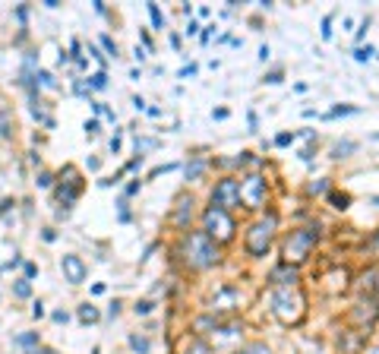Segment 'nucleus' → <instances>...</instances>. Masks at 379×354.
I'll return each mask as SVG.
<instances>
[{
  "mask_svg": "<svg viewBox=\"0 0 379 354\" xmlns=\"http://www.w3.org/2000/svg\"><path fill=\"white\" fill-rule=\"evenodd\" d=\"M16 345H19L22 351L32 354L35 348H41V335H38V332H19V335H16Z\"/></svg>",
  "mask_w": 379,
  "mask_h": 354,
  "instance_id": "4468645a",
  "label": "nucleus"
},
{
  "mask_svg": "<svg viewBox=\"0 0 379 354\" xmlns=\"http://www.w3.org/2000/svg\"><path fill=\"white\" fill-rule=\"evenodd\" d=\"M183 354H212V345H209V341L206 338H190L186 341V348H183Z\"/></svg>",
  "mask_w": 379,
  "mask_h": 354,
  "instance_id": "dca6fc26",
  "label": "nucleus"
},
{
  "mask_svg": "<svg viewBox=\"0 0 379 354\" xmlns=\"http://www.w3.org/2000/svg\"><path fill=\"white\" fill-rule=\"evenodd\" d=\"M139 190H142V181H139V177H136L133 184H127V190H123V193H127V196H136Z\"/></svg>",
  "mask_w": 379,
  "mask_h": 354,
  "instance_id": "ea45409f",
  "label": "nucleus"
},
{
  "mask_svg": "<svg viewBox=\"0 0 379 354\" xmlns=\"http://www.w3.org/2000/svg\"><path fill=\"white\" fill-rule=\"evenodd\" d=\"M360 108L357 104H338V108H332L329 114H326V121H335V117H348V114H357Z\"/></svg>",
  "mask_w": 379,
  "mask_h": 354,
  "instance_id": "4be33fe9",
  "label": "nucleus"
},
{
  "mask_svg": "<svg viewBox=\"0 0 379 354\" xmlns=\"http://www.w3.org/2000/svg\"><path fill=\"white\" fill-rule=\"evenodd\" d=\"M234 354H272V351H269L266 341H246V345H240Z\"/></svg>",
  "mask_w": 379,
  "mask_h": 354,
  "instance_id": "6ab92c4d",
  "label": "nucleus"
},
{
  "mask_svg": "<svg viewBox=\"0 0 379 354\" xmlns=\"http://www.w3.org/2000/svg\"><path fill=\"white\" fill-rule=\"evenodd\" d=\"M149 7V16H152V26L155 29H164V13H161V7L158 4H146Z\"/></svg>",
  "mask_w": 379,
  "mask_h": 354,
  "instance_id": "a878e982",
  "label": "nucleus"
},
{
  "mask_svg": "<svg viewBox=\"0 0 379 354\" xmlns=\"http://www.w3.org/2000/svg\"><path fill=\"white\" fill-rule=\"evenodd\" d=\"M212 117H215V121H224V117H228V108H215V111H212Z\"/></svg>",
  "mask_w": 379,
  "mask_h": 354,
  "instance_id": "6e6d98bb",
  "label": "nucleus"
},
{
  "mask_svg": "<svg viewBox=\"0 0 379 354\" xmlns=\"http://www.w3.org/2000/svg\"><path fill=\"white\" fill-rule=\"evenodd\" d=\"M76 316H79V323H98L101 320V313H98V307H92V304H79V310H76Z\"/></svg>",
  "mask_w": 379,
  "mask_h": 354,
  "instance_id": "2eb2a0df",
  "label": "nucleus"
},
{
  "mask_svg": "<svg viewBox=\"0 0 379 354\" xmlns=\"http://www.w3.org/2000/svg\"><path fill=\"white\" fill-rule=\"evenodd\" d=\"M0 136H10V117L4 114V121H0Z\"/></svg>",
  "mask_w": 379,
  "mask_h": 354,
  "instance_id": "49530a36",
  "label": "nucleus"
},
{
  "mask_svg": "<svg viewBox=\"0 0 379 354\" xmlns=\"http://www.w3.org/2000/svg\"><path fill=\"white\" fill-rule=\"evenodd\" d=\"M89 89H92V92H101V89H108V73H104V70H98V73H92V76H89Z\"/></svg>",
  "mask_w": 379,
  "mask_h": 354,
  "instance_id": "5701e85b",
  "label": "nucleus"
},
{
  "mask_svg": "<svg viewBox=\"0 0 379 354\" xmlns=\"http://www.w3.org/2000/svg\"><path fill=\"white\" fill-rule=\"evenodd\" d=\"M79 193H82V177H79L73 168H67V181L57 187V199L64 203V215L70 212V206L79 199Z\"/></svg>",
  "mask_w": 379,
  "mask_h": 354,
  "instance_id": "1a4fd4ad",
  "label": "nucleus"
},
{
  "mask_svg": "<svg viewBox=\"0 0 379 354\" xmlns=\"http://www.w3.org/2000/svg\"><path fill=\"white\" fill-rule=\"evenodd\" d=\"M35 86H41V89H57V79H54V73H47V70L38 67V73H35Z\"/></svg>",
  "mask_w": 379,
  "mask_h": 354,
  "instance_id": "412c9836",
  "label": "nucleus"
},
{
  "mask_svg": "<svg viewBox=\"0 0 379 354\" xmlns=\"http://www.w3.org/2000/svg\"><path fill=\"white\" fill-rule=\"evenodd\" d=\"M269 57H272V51H269V44H263V48H259V61H263V64H266V61H269Z\"/></svg>",
  "mask_w": 379,
  "mask_h": 354,
  "instance_id": "603ef678",
  "label": "nucleus"
},
{
  "mask_svg": "<svg viewBox=\"0 0 379 354\" xmlns=\"http://www.w3.org/2000/svg\"><path fill=\"white\" fill-rule=\"evenodd\" d=\"M89 54L95 57V61H98V64H104V54L98 51V48H95V44H89Z\"/></svg>",
  "mask_w": 379,
  "mask_h": 354,
  "instance_id": "de8ad7c7",
  "label": "nucleus"
},
{
  "mask_svg": "<svg viewBox=\"0 0 379 354\" xmlns=\"http://www.w3.org/2000/svg\"><path fill=\"white\" fill-rule=\"evenodd\" d=\"M297 281H300V272H297V266H288V263H278L275 269L269 272V285H275V288H297Z\"/></svg>",
  "mask_w": 379,
  "mask_h": 354,
  "instance_id": "9b49d317",
  "label": "nucleus"
},
{
  "mask_svg": "<svg viewBox=\"0 0 379 354\" xmlns=\"http://www.w3.org/2000/svg\"><path fill=\"white\" fill-rule=\"evenodd\" d=\"M60 272H64V278L70 281V285H82L86 275H89V269H86V263H82V256L67 253V256H60Z\"/></svg>",
  "mask_w": 379,
  "mask_h": 354,
  "instance_id": "9d476101",
  "label": "nucleus"
},
{
  "mask_svg": "<svg viewBox=\"0 0 379 354\" xmlns=\"http://www.w3.org/2000/svg\"><path fill=\"white\" fill-rule=\"evenodd\" d=\"M152 310H155V304H152V301H136V307H133L136 316H149Z\"/></svg>",
  "mask_w": 379,
  "mask_h": 354,
  "instance_id": "c85d7f7f",
  "label": "nucleus"
},
{
  "mask_svg": "<svg viewBox=\"0 0 379 354\" xmlns=\"http://www.w3.org/2000/svg\"><path fill=\"white\" fill-rule=\"evenodd\" d=\"M120 146H123V130H117V133H114V139H111V152H114V155L120 152Z\"/></svg>",
  "mask_w": 379,
  "mask_h": 354,
  "instance_id": "e433bc0d",
  "label": "nucleus"
},
{
  "mask_svg": "<svg viewBox=\"0 0 379 354\" xmlns=\"http://www.w3.org/2000/svg\"><path fill=\"white\" fill-rule=\"evenodd\" d=\"M351 152H357V143H354V139H345V143L332 146V158H348Z\"/></svg>",
  "mask_w": 379,
  "mask_h": 354,
  "instance_id": "f3484780",
  "label": "nucleus"
},
{
  "mask_svg": "<svg viewBox=\"0 0 379 354\" xmlns=\"http://www.w3.org/2000/svg\"><path fill=\"white\" fill-rule=\"evenodd\" d=\"M82 130H86V136H98L101 124H98V121H95V117H92V121H86V124H82Z\"/></svg>",
  "mask_w": 379,
  "mask_h": 354,
  "instance_id": "72a5a7b5",
  "label": "nucleus"
},
{
  "mask_svg": "<svg viewBox=\"0 0 379 354\" xmlns=\"http://www.w3.org/2000/svg\"><path fill=\"white\" fill-rule=\"evenodd\" d=\"M117 218L120 221H130L133 215H130V209H127V199H120V203H117Z\"/></svg>",
  "mask_w": 379,
  "mask_h": 354,
  "instance_id": "c9c22d12",
  "label": "nucleus"
},
{
  "mask_svg": "<svg viewBox=\"0 0 379 354\" xmlns=\"http://www.w3.org/2000/svg\"><path fill=\"white\" fill-rule=\"evenodd\" d=\"M51 320H54V323H70V313H67V310H54Z\"/></svg>",
  "mask_w": 379,
  "mask_h": 354,
  "instance_id": "37998d69",
  "label": "nucleus"
},
{
  "mask_svg": "<svg viewBox=\"0 0 379 354\" xmlns=\"http://www.w3.org/2000/svg\"><path fill=\"white\" fill-rule=\"evenodd\" d=\"M16 19H19V26L26 29V19H29V7L22 4V7H16Z\"/></svg>",
  "mask_w": 379,
  "mask_h": 354,
  "instance_id": "4c0bfd02",
  "label": "nucleus"
},
{
  "mask_svg": "<svg viewBox=\"0 0 379 354\" xmlns=\"http://www.w3.org/2000/svg\"><path fill=\"white\" fill-rule=\"evenodd\" d=\"M329 199H332V209H338V212H345L351 206V196L348 193H329Z\"/></svg>",
  "mask_w": 379,
  "mask_h": 354,
  "instance_id": "393cba45",
  "label": "nucleus"
},
{
  "mask_svg": "<svg viewBox=\"0 0 379 354\" xmlns=\"http://www.w3.org/2000/svg\"><path fill=\"white\" fill-rule=\"evenodd\" d=\"M297 136H300V133H278V136H275V146H278V149H288V146L297 143Z\"/></svg>",
  "mask_w": 379,
  "mask_h": 354,
  "instance_id": "cd10ccee",
  "label": "nucleus"
},
{
  "mask_svg": "<svg viewBox=\"0 0 379 354\" xmlns=\"http://www.w3.org/2000/svg\"><path fill=\"white\" fill-rule=\"evenodd\" d=\"M73 92H76V95H82V98H89V95H92L89 82H82V79H73Z\"/></svg>",
  "mask_w": 379,
  "mask_h": 354,
  "instance_id": "2f4dec72",
  "label": "nucleus"
},
{
  "mask_svg": "<svg viewBox=\"0 0 379 354\" xmlns=\"http://www.w3.org/2000/svg\"><path fill=\"white\" fill-rule=\"evenodd\" d=\"M35 184H38L41 190H47V187H54V174L51 171H41L38 177H35Z\"/></svg>",
  "mask_w": 379,
  "mask_h": 354,
  "instance_id": "c756f323",
  "label": "nucleus"
},
{
  "mask_svg": "<svg viewBox=\"0 0 379 354\" xmlns=\"http://www.w3.org/2000/svg\"><path fill=\"white\" fill-rule=\"evenodd\" d=\"M272 313L281 326H300L306 316V294L300 288H275L272 291Z\"/></svg>",
  "mask_w": 379,
  "mask_h": 354,
  "instance_id": "f03ea898",
  "label": "nucleus"
},
{
  "mask_svg": "<svg viewBox=\"0 0 379 354\" xmlns=\"http://www.w3.org/2000/svg\"><path fill=\"white\" fill-rule=\"evenodd\" d=\"M32 354H57V351H54V348H44V345H41V348H35Z\"/></svg>",
  "mask_w": 379,
  "mask_h": 354,
  "instance_id": "052dcab7",
  "label": "nucleus"
},
{
  "mask_svg": "<svg viewBox=\"0 0 379 354\" xmlns=\"http://www.w3.org/2000/svg\"><path fill=\"white\" fill-rule=\"evenodd\" d=\"M376 320H379V301H376V298H363V301H357V307L351 310V323L357 326V329H370Z\"/></svg>",
  "mask_w": 379,
  "mask_h": 354,
  "instance_id": "6e6552de",
  "label": "nucleus"
},
{
  "mask_svg": "<svg viewBox=\"0 0 379 354\" xmlns=\"http://www.w3.org/2000/svg\"><path fill=\"white\" fill-rule=\"evenodd\" d=\"M13 294H16V298H22V301H26V298H32V281H29L26 275H22V278H16Z\"/></svg>",
  "mask_w": 379,
  "mask_h": 354,
  "instance_id": "b1692460",
  "label": "nucleus"
},
{
  "mask_svg": "<svg viewBox=\"0 0 379 354\" xmlns=\"http://www.w3.org/2000/svg\"><path fill=\"white\" fill-rule=\"evenodd\" d=\"M212 29H215V26H206V29H203V32H199V41H203V44H206V41H209V38H212Z\"/></svg>",
  "mask_w": 379,
  "mask_h": 354,
  "instance_id": "8fccbe9b",
  "label": "nucleus"
},
{
  "mask_svg": "<svg viewBox=\"0 0 379 354\" xmlns=\"http://www.w3.org/2000/svg\"><path fill=\"white\" fill-rule=\"evenodd\" d=\"M203 234L212 244H231L234 234H237V225H234L231 212H221L215 206H209L203 212Z\"/></svg>",
  "mask_w": 379,
  "mask_h": 354,
  "instance_id": "39448f33",
  "label": "nucleus"
},
{
  "mask_svg": "<svg viewBox=\"0 0 379 354\" xmlns=\"http://www.w3.org/2000/svg\"><path fill=\"white\" fill-rule=\"evenodd\" d=\"M246 121H250V130L256 133V130H259V117H256V111H250V114H246Z\"/></svg>",
  "mask_w": 379,
  "mask_h": 354,
  "instance_id": "a18cd8bd",
  "label": "nucleus"
},
{
  "mask_svg": "<svg viewBox=\"0 0 379 354\" xmlns=\"http://www.w3.org/2000/svg\"><path fill=\"white\" fill-rule=\"evenodd\" d=\"M366 29H370V16H366V19L360 22V29H357V32H354V41H357V44H360V41L366 38Z\"/></svg>",
  "mask_w": 379,
  "mask_h": 354,
  "instance_id": "f704fd0d",
  "label": "nucleus"
},
{
  "mask_svg": "<svg viewBox=\"0 0 379 354\" xmlns=\"http://www.w3.org/2000/svg\"><path fill=\"white\" fill-rule=\"evenodd\" d=\"M133 108H136V111H146V98H139V95H133Z\"/></svg>",
  "mask_w": 379,
  "mask_h": 354,
  "instance_id": "5fc2aeb1",
  "label": "nucleus"
},
{
  "mask_svg": "<svg viewBox=\"0 0 379 354\" xmlns=\"http://www.w3.org/2000/svg\"><path fill=\"white\" fill-rule=\"evenodd\" d=\"M41 238H44L47 244H51V241H57V231H54V228H44V234H41Z\"/></svg>",
  "mask_w": 379,
  "mask_h": 354,
  "instance_id": "3c124183",
  "label": "nucleus"
},
{
  "mask_svg": "<svg viewBox=\"0 0 379 354\" xmlns=\"http://www.w3.org/2000/svg\"><path fill=\"white\" fill-rule=\"evenodd\" d=\"M193 206H196V199L193 196H180V199H177V209H174V215H171V221H174V225L177 228H180V231H186L190 228V218H193Z\"/></svg>",
  "mask_w": 379,
  "mask_h": 354,
  "instance_id": "f8f14e48",
  "label": "nucleus"
},
{
  "mask_svg": "<svg viewBox=\"0 0 379 354\" xmlns=\"http://www.w3.org/2000/svg\"><path fill=\"white\" fill-rule=\"evenodd\" d=\"M117 313H120V304H117V301H114V304L108 307V316H111V320H114V316H117Z\"/></svg>",
  "mask_w": 379,
  "mask_h": 354,
  "instance_id": "13d9d810",
  "label": "nucleus"
},
{
  "mask_svg": "<svg viewBox=\"0 0 379 354\" xmlns=\"http://www.w3.org/2000/svg\"><path fill=\"white\" fill-rule=\"evenodd\" d=\"M44 313H47V310H44V304H41V301H35V304H32V316H35V320H41Z\"/></svg>",
  "mask_w": 379,
  "mask_h": 354,
  "instance_id": "a19ab883",
  "label": "nucleus"
},
{
  "mask_svg": "<svg viewBox=\"0 0 379 354\" xmlns=\"http://www.w3.org/2000/svg\"><path fill=\"white\" fill-rule=\"evenodd\" d=\"M206 171V158H193V161H186V181H199Z\"/></svg>",
  "mask_w": 379,
  "mask_h": 354,
  "instance_id": "a211bd4d",
  "label": "nucleus"
},
{
  "mask_svg": "<svg viewBox=\"0 0 379 354\" xmlns=\"http://www.w3.org/2000/svg\"><path fill=\"white\" fill-rule=\"evenodd\" d=\"M101 48L108 51V57H117V41L111 38V35H101Z\"/></svg>",
  "mask_w": 379,
  "mask_h": 354,
  "instance_id": "7c9ffc66",
  "label": "nucleus"
},
{
  "mask_svg": "<svg viewBox=\"0 0 379 354\" xmlns=\"http://www.w3.org/2000/svg\"><path fill=\"white\" fill-rule=\"evenodd\" d=\"M10 206H13V199H4V203H0V215H7Z\"/></svg>",
  "mask_w": 379,
  "mask_h": 354,
  "instance_id": "bf43d9fd",
  "label": "nucleus"
},
{
  "mask_svg": "<svg viewBox=\"0 0 379 354\" xmlns=\"http://www.w3.org/2000/svg\"><path fill=\"white\" fill-rule=\"evenodd\" d=\"M127 345L133 354H152V338L146 332H130L127 335Z\"/></svg>",
  "mask_w": 379,
  "mask_h": 354,
  "instance_id": "ddd939ff",
  "label": "nucleus"
},
{
  "mask_svg": "<svg viewBox=\"0 0 379 354\" xmlns=\"http://www.w3.org/2000/svg\"><path fill=\"white\" fill-rule=\"evenodd\" d=\"M177 168V161H171V164H158V168H152V174L149 177H158V174H164V171H174Z\"/></svg>",
  "mask_w": 379,
  "mask_h": 354,
  "instance_id": "58836bf2",
  "label": "nucleus"
},
{
  "mask_svg": "<svg viewBox=\"0 0 379 354\" xmlns=\"http://www.w3.org/2000/svg\"><path fill=\"white\" fill-rule=\"evenodd\" d=\"M22 272H26V278L32 281L35 275H38V266H35V263H26V266H22Z\"/></svg>",
  "mask_w": 379,
  "mask_h": 354,
  "instance_id": "79ce46f5",
  "label": "nucleus"
},
{
  "mask_svg": "<svg viewBox=\"0 0 379 354\" xmlns=\"http://www.w3.org/2000/svg\"><path fill=\"white\" fill-rule=\"evenodd\" d=\"M306 193H310V196H323V193H329V181H326V177H319V181H313L310 187H306Z\"/></svg>",
  "mask_w": 379,
  "mask_h": 354,
  "instance_id": "bb28decb",
  "label": "nucleus"
},
{
  "mask_svg": "<svg viewBox=\"0 0 379 354\" xmlns=\"http://www.w3.org/2000/svg\"><path fill=\"white\" fill-rule=\"evenodd\" d=\"M319 238H323V234H319V221L310 225V228L288 231V238H284V244H281V263H288V266L306 263L310 253H313V247L319 244Z\"/></svg>",
  "mask_w": 379,
  "mask_h": 354,
  "instance_id": "7ed1b4c3",
  "label": "nucleus"
},
{
  "mask_svg": "<svg viewBox=\"0 0 379 354\" xmlns=\"http://www.w3.org/2000/svg\"><path fill=\"white\" fill-rule=\"evenodd\" d=\"M266 82H281V70H272V73L266 76Z\"/></svg>",
  "mask_w": 379,
  "mask_h": 354,
  "instance_id": "4d7b16f0",
  "label": "nucleus"
},
{
  "mask_svg": "<svg viewBox=\"0 0 379 354\" xmlns=\"http://www.w3.org/2000/svg\"><path fill=\"white\" fill-rule=\"evenodd\" d=\"M373 57H376L373 44H357V48H354V61L357 64H366V61H373Z\"/></svg>",
  "mask_w": 379,
  "mask_h": 354,
  "instance_id": "aec40b11",
  "label": "nucleus"
},
{
  "mask_svg": "<svg viewBox=\"0 0 379 354\" xmlns=\"http://www.w3.org/2000/svg\"><path fill=\"white\" fill-rule=\"evenodd\" d=\"M186 35H199V22H196V19H190V26H186Z\"/></svg>",
  "mask_w": 379,
  "mask_h": 354,
  "instance_id": "864d4df0",
  "label": "nucleus"
},
{
  "mask_svg": "<svg viewBox=\"0 0 379 354\" xmlns=\"http://www.w3.org/2000/svg\"><path fill=\"white\" fill-rule=\"evenodd\" d=\"M266 193H269V184H266L263 174H246L240 181V203L246 209H263Z\"/></svg>",
  "mask_w": 379,
  "mask_h": 354,
  "instance_id": "0eeeda50",
  "label": "nucleus"
},
{
  "mask_svg": "<svg viewBox=\"0 0 379 354\" xmlns=\"http://www.w3.org/2000/svg\"><path fill=\"white\" fill-rule=\"evenodd\" d=\"M319 35H323V41H329V38H332V13H329V16H323V29H319Z\"/></svg>",
  "mask_w": 379,
  "mask_h": 354,
  "instance_id": "473e14b6",
  "label": "nucleus"
},
{
  "mask_svg": "<svg viewBox=\"0 0 379 354\" xmlns=\"http://www.w3.org/2000/svg\"><path fill=\"white\" fill-rule=\"evenodd\" d=\"M373 244H376V247H379V231H376V238H373Z\"/></svg>",
  "mask_w": 379,
  "mask_h": 354,
  "instance_id": "680f3d73",
  "label": "nucleus"
},
{
  "mask_svg": "<svg viewBox=\"0 0 379 354\" xmlns=\"http://www.w3.org/2000/svg\"><path fill=\"white\" fill-rule=\"evenodd\" d=\"M275 231H278V215H275V212H269V215L256 218L253 225H250V231L243 234V247H246V253L256 256V259H259V256H266V253L272 250Z\"/></svg>",
  "mask_w": 379,
  "mask_h": 354,
  "instance_id": "20e7f679",
  "label": "nucleus"
},
{
  "mask_svg": "<svg viewBox=\"0 0 379 354\" xmlns=\"http://www.w3.org/2000/svg\"><path fill=\"white\" fill-rule=\"evenodd\" d=\"M177 256L186 269L193 272H203V269H212L218 263V244H212L203 231H183L180 244H177Z\"/></svg>",
  "mask_w": 379,
  "mask_h": 354,
  "instance_id": "f257e3e1",
  "label": "nucleus"
},
{
  "mask_svg": "<svg viewBox=\"0 0 379 354\" xmlns=\"http://www.w3.org/2000/svg\"><path fill=\"white\" fill-rule=\"evenodd\" d=\"M186 76H196V64H190V67L180 70V79H186Z\"/></svg>",
  "mask_w": 379,
  "mask_h": 354,
  "instance_id": "09e8293b",
  "label": "nucleus"
},
{
  "mask_svg": "<svg viewBox=\"0 0 379 354\" xmlns=\"http://www.w3.org/2000/svg\"><path fill=\"white\" fill-rule=\"evenodd\" d=\"M92 7H95V13H98V16H104V13H108V7H104V0H92Z\"/></svg>",
  "mask_w": 379,
  "mask_h": 354,
  "instance_id": "c03bdc74",
  "label": "nucleus"
},
{
  "mask_svg": "<svg viewBox=\"0 0 379 354\" xmlns=\"http://www.w3.org/2000/svg\"><path fill=\"white\" fill-rule=\"evenodd\" d=\"M209 203L221 209V212H231L240 206V181L237 177H221V181L212 187V193H209Z\"/></svg>",
  "mask_w": 379,
  "mask_h": 354,
  "instance_id": "423d86ee",
  "label": "nucleus"
}]
</instances>
